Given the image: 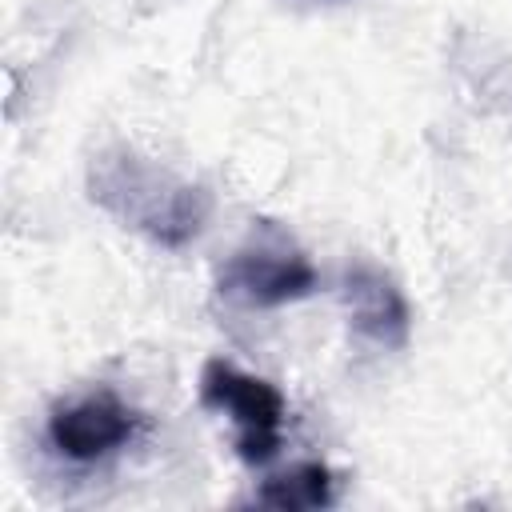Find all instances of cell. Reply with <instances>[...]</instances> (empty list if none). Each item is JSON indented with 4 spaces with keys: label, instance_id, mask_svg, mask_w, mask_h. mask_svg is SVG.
I'll use <instances>...</instances> for the list:
<instances>
[{
    "label": "cell",
    "instance_id": "6",
    "mask_svg": "<svg viewBox=\"0 0 512 512\" xmlns=\"http://www.w3.org/2000/svg\"><path fill=\"white\" fill-rule=\"evenodd\" d=\"M256 504L264 508H328L332 504V472L324 464H296L292 472H280L272 480H264V488L256 492Z\"/></svg>",
    "mask_w": 512,
    "mask_h": 512
},
{
    "label": "cell",
    "instance_id": "4",
    "mask_svg": "<svg viewBox=\"0 0 512 512\" xmlns=\"http://www.w3.org/2000/svg\"><path fill=\"white\" fill-rule=\"evenodd\" d=\"M136 428L140 416L128 404H120L112 392H92L48 416V444L76 464H96L124 448Z\"/></svg>",
    "mask_w": 512,
    "mask_h": 512
},
{
    "label": "cell",
    "instance_id": "3",
    "mask_svg": "<svg viewBox=\"0 0 512 512\" xmlns=\"http://www.w3.org/2000/svg\"><path fill=\"white\" fill-rule=\"evenodd\" d=\"M316 288V268L292 252V248H240L224 272H220V292L244 308H280L292 300H304Z\"/></svg>",
    "mask_w": 512,
    "mask_h": 512
},
{
    "label": "cell",
    "instance_id": "2",
    "mask_svg": "<svg viewBox=\"0 0 512 512\" xmlns=\"http://www.w3.org/2000/svg\"><path fill=\"white\" fill-rule=\"evenodd\" d=\"M200 400L236 420V452L244 464H268L280 448L284 396L276 384L240 372L228 360H208L200 372Z\"/></svg>",
    "mask_w": 512,
    "mask_h": 512
},
{
    "label": "cell",
    "instance_id": "1",
    "mask_svg": "<svg viewBox=\"0 0 512 512\" xmlns=\"http://www.w3.org/2000/svg\"><path fill=\"white\" fill-rule=\"evenodd\" d=\"M92 196L168 248L188 244L200 232L212 204L200 184L172 180L168 172L148 168L132 152L104 156L92 168Z\"/></svg>",
    "mask_w": 512,
    "mask_h": 512
},
{
    "label": "cell",
    "instance_id": "5",
    "mask_svg": "<svg viewBox=\"0 0 512 512\" xmlns=\"http://www.w3.org/2000/svg\"><path fill=\"white\" fill-rule=\"evenodd\" d=\"M344 300H348V312H352V328L380 344V348H404L408 344V328H412V316H408V304L400 296V288L376 272V268H352L344 276Z\"/></svg>",
    "mask_w": 512,
    "mask_h": 512
}]
</instances>
